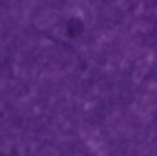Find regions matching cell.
<instances>
[{"label": "cell", "instance_id": "obj_1", "mask_svg": "<svg viewBox=\"0 0 157 156\" xmlns=\"http://www.w3.org/2000/svg\"><path fill=\"white\" fill-rule=\"evenodd\" d=\"M82 30H83V24L80 20L75 19V20H73V22H71L69 31H70V33H72V35H74V36L78 35Z\"/></svg>", "mask_w": 157, "mask_h": 156}]
</instances>
